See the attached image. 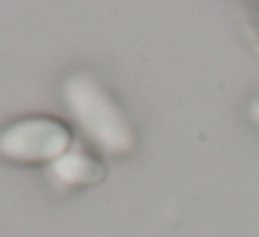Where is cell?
Returning a JSON list of instances; mask_svg holds the SVG:
<instances>
[{
  "mask_svg": "<svg viewBox=\"0 0 259 237\" xmlns=\"http://www.w3.org/2000/svg\"><path fill=\"white\" fill-rule=\"evenodd\" d=\"M73 145V134L62 120L25 117L0 131V156L12 162H45L51 165Z\"/></svg>",
  "mask_w": 259,
  "mask_h": 237,
  "instance_id": "cell-2",
  "label": "cell"
},
{
  "mask_svg": "<svg viewBox=\"0 0 259 237\" xmlns=\"http://www.w3.org/2000/svg\"><path fill=\"white\" fill-rule=\"evenodd\" d=\"M48 179L56 187H87L103 179V165L87 151L70 145V151L48 165Z\"/></svg>",
  "mask_w": 259,
  "mask_h": 237,
  "instance_id": "cell-3",
  "label": "cell"
},
{
  "mask_svg": "<svg viewBox=\"0 0 259 237\" xmlns=\"http://www.w3.org/2000/svg\"><path fill=\"white\" fill-rule=\"evenodd\" d=\"M248 114H251V120H253V123L259 126V98H256V101L251 103V109H248Z\"/></svg>",
  "mask_w": 259,
  "mask_h": 237,
  "instance_id": "cell-4",
  "label": "cell"
},
{
  "mask_svg": "<svg viewBox=\"0 0 259 237\" xmlns=\"http://www.w3.org/2000/svg\"><path fill=\"white\" fill-rule=\"evenodd\" d=\"M64 103L84 137L109 156H123L134 148V129L114 98L95 78L78 73L64 81Z\"/></svg>",
  "mask_w": 259,
  "mask_h": 237,
  "instance_id": "cell-1",
  "label": "cell"
}]
</instances>
